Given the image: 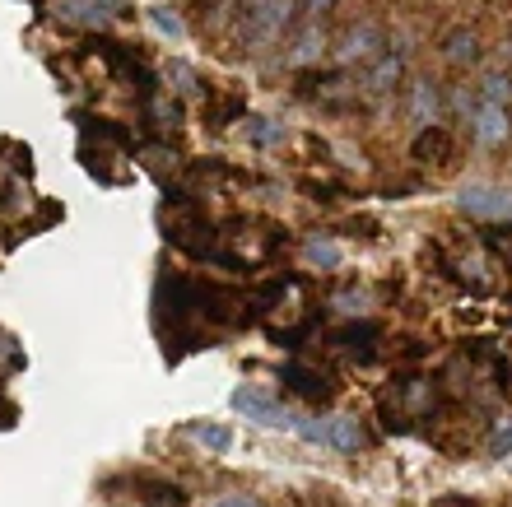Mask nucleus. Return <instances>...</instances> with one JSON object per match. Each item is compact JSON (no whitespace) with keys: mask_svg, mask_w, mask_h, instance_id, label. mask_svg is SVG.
Wrapping results in <instances>:
<instances>
[{"mask_svg":"<svg viewBox=\"0 0 512 507\" xmlns=\"http://www.w3.org/2000/svg\"><path fill=\"white\" fill-rule=\"evenodd\" d=\"M233 410L247 414V419H256V424H266V428H294V433H298V414L284 410L280 401H270L266 391H256V387H238V391H233Z\"/></svg>","mask_w":512,"mask_h":507,"instance_id":"1","label":"nucleus"},{"mask_svg":"<svg viewBox=\"0 0 512 507\" xmlns=\"http://www.w3.org/2000/svg\"><path fill=\"white\" fill-rule=\"evenodd\" d=\"M457 205L471 219H512V191L503 187H466L457 196Z\"/></svg>","mask_w":512,"mask_h":507,"instance_id":"2","label":"nucleus"},{"mask_svg":"<svg viewBox=\"0 0 512 507\" xmlns=\"http://www.w3.org/2000/svg\"><path fill=\"white\" fill-rule=\"evenodd\" d=\"M112 14H117V0H61V19H70V24L103 28Z\"/></svg>","mask_w":512,"mask_h":507,"instance_id":"3","label":"nucleus"},{"mask_svg":"<svg viewBox=\"0 0 512 507\" xmlns=\"http://www.w3.org/2000/svg\"><path fill=\"white\" fill-rule=\"evenodd\" d=\"M419 163H447V154H452V135L443 131V126H424V131L415 135V149H410Z\"/></svg>","mask_w":512,"mask_h":507,"instance_id":"4","label":"nucleus"},{"mask_svg":"<svg viewBox=\"0 0 512 507\" xmlns=\"http://www.w3.org/2000/svg\"><path fill=\"white\" fill-rule=\"evenodd\" d=\"M471 121H475V135H480L485 145H499V140H508V112H503V107L480 103Z\"/></svg>","mask_w":512,"mask_h":507,"instance_id":"5","label":"nucleus"},{"mask_svg":"<svg viewBox=\"0 0 512 507\" xmlns=\"http://www.w3.org/2000/svg\"><path fill=\"white\" fill-rule=\"evenodd\" d=\"M359 442H364V433H359V419H350V414H331V442H326V447L354 452Z\"/></svg>","mask_w":512,"mask_h":507,"instance_id":"6","label":"nucleus"},{"mask_svg":"<svg viewBox=\"0 0 512 507\" xmlns=\"http://www.w3.org/2000/svg\"><path fill=\"white\" fill-rule=\"evenodd\" d=\"M480 103L503 107V112H508V103H512V75H489V80L480 84Z\"/></svg>","mask_w":512,"mask_h":507,"instance_id":"7","label":"nucleus"},{"mask_svg":"<svg viewBox=\"0 0 512 507\" xmlns=\"http://www.w3.org/2000/svg\"><path fill=\"white\" fill-rule=\"evenodd\" d=\"M373 47H378V28H373V24L354 28L350 38H345V61H359V56H373Z\"/></svg>","mask_w":512,"mask_h":507,"instance_id":"8","label":"nucleus"},{"mask_svg":"<svg viewBox=\"0 0 512 507\" xmlns=\"http://www.w3.org/2000/svg\"><path fill=\"white\" fill-rule=\"evenodd\" d=\"M191 438L201 442V447H210V452H229L233 433L229 428H219V424H191Z\"/></svg>","mask_w":512,"mask_h":507,"instance_id":"9","label":"nucleus"},{"mask_svg":"<svg viewBox=\"0 0 512 507\" xmlns=\"http://www.w3.org/2000/svg\"><path fill=\"white\" fill-rule=\"evenodd\" d=\"M284 382H294V391H303V396H326L322 377L308 373V368H298V363H289V368H284Z\"/></svg>","mask_w":512,"mask_h":507,"instance_id":"10","label":"nucleus"},{"mask_svg":"<svg viewBox=\"0 0 512 507\" xmlns=\"http://www.w3.org/2000/svg\"><path fill=\"white\" fill-rule=\"evenodd\" d=\"M475 56H480V47H475V38L471 33H452V38H447V61H475Z\"/></svg>","mask_w":512,"mask_h":507,"instance_id":"11","label":"nucleus"},{"mask_svg":"<svg viewBox=\"0 0 512 507\" xmlns=\"http://www.w3.org/2000/svg\"><path fill=\"white\" fill-rule=\"evenodd\" d=\"M149 24L159 28L163 38H182V33H187V28H182V19H177L173 10H163V5H154V10H149Z\"/></svg>","mask_w":512,"mask_h":507,"instance_id":"12","label":"nucleus"},{"mask_svg":"<svg viewBox=\"0 0 512 507\" xmlns=\"http://www.w3.org/2000/svg\"><path fill=\"white\" fill-rule=\"evenodd\" d=\"M308 261H312V266H326V270H331V266H340V247H336V242H322V238H317V242H308Z\"/></svg>","mask_w":512,"mask_h":507,"instance_id":"13","label":"nucleus"},{"mask_svg":"<svg viewBox=\"0 0 512 507\" xmlns=\"http://www.w3.org/2000/svg\"><path fill=\"white\" fill-rule=\"evenodd\" d=\"M168 75H173V80H177V89H182V94H191V89H196V75H191L187 66H173V70H168Z\"/></svg>","mask_w":512,"mask_h":507,"instance_id":"14","label":"nucleus"},{"mask_svg":"<svg viewBox=\"0 0 512 507\" xmlns=\"http://www.w3.org/2000/svg\"><path fill=\"white\" fill-rule=\"evenodd\" d=\"M331 5H336V0H303V14H308V19H317V14H326Z\"/></svg>","mask_w":512,"mask_h":507,"instance_id":"15","label":"nucleus"},{"mask_svg":"<svg viewBox=\"0 0 512 507\" xmlns=\"http://www.w3.org/2000/svg\"><path fill=\"white\" fill-rule=\"evenodd\" d=\"M215 507H261L256 498H247V494H233V498H219Z\"/></svg>","mask_w":512,"mask_h":507,"instance_id":"16","label":"nucleus"},{"mask_svg":"<svg viewBox=\"0 0 512 507\" xmlns=\"http://www.w3.org/2000/svg\"><path fill=\"white\" fill-rule=\"evenodd\" d=\"M14 419H19V410H14V405L5 401V396H0V428H10Z\"/></svg>","mask_w":512,"mask_h":507,"instance_id":"17","label":"nucleus"},{"mask_svg":"<svg viewBox=\"0 0 512 507\" xmlns=\"http://www.w3.org/2000/svg\"><path fill=\"white\" fill-rule=\"evenodd\" d=\"M494 452H499V456H512V428H508V433H499V442H494Z\"/></svg>","mask_w":512,"mask_h":507,"instance_id":"18","label":"nucleus"},{"mask_svg":"<svg viewBox=\"0 0 512 507\" xmlns=\"http://www.w3.org/2000/svg\"><path fill=\"white\" fill-rule=\"evenodd\" d=\"M433 507H471V503H466V498H438Z\"/></svg>","mask_w":512,"mask_h":507,"instance_id":"19","label":"nucleus"}]
</instances>
